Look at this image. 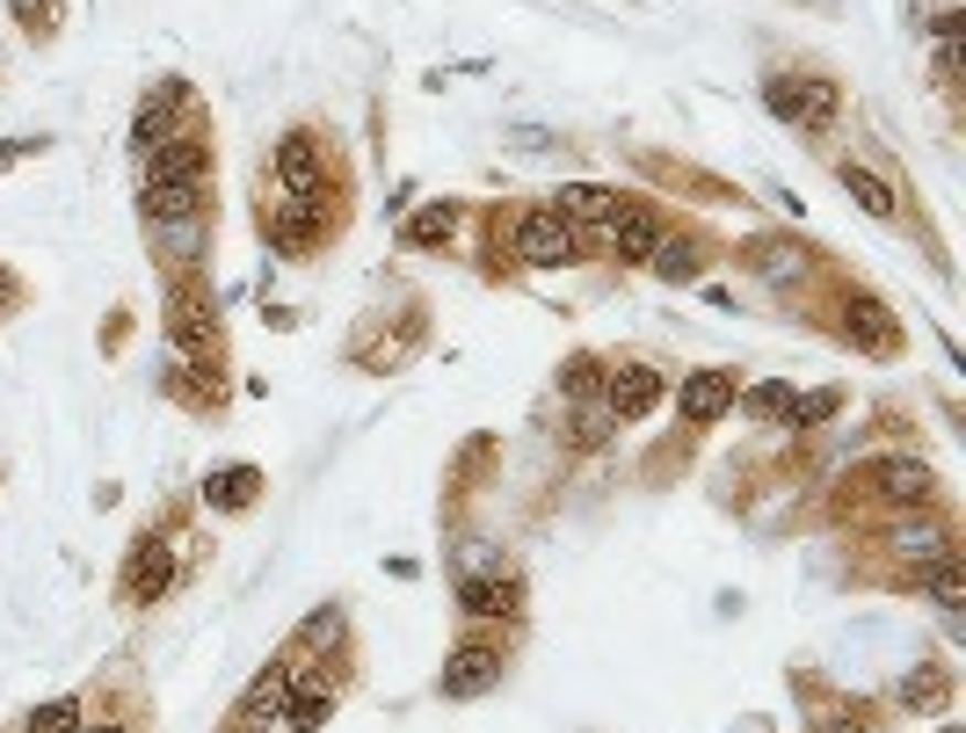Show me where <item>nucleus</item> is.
I'll return each mask as SVG.
<instances>
[{"instance_id":"nucleus-1","label":"nucleus","mask_w":966,"mask_h":733,"mask_svg":"<svg viewBox=\"0 0 966 733\" xmlns=\"http://www.w3.org/2000/svg\"><path fill=\"white\" fill-rule=\"evenodd\" d=\"M763 103H771V117H785V123L828 131V123H836V80H763Z\"/></svg>"},{"instance_id":"nucleus-2","label":"nucleus","mask_w":966,"mask_h":733,"mask_svg":"<svg viewBox=\"0 0 966 733\" xmlns=\"http://www.w3.org/2000/svg\"><path fill=\"white\" fill-rule=\"evenodd\" d=\"M575 226H567L560 211H530L524 226H516V255H524L530 269H552V262H575Z\"/></svg>"},{"instance_id":"nucleus-3","label":"nucleus","mask_w":966,"mask_h":733,"mask_svg":"<svg viewBox=\"0 0 966 733\" xmlns=\"http://www.w3.org/2000/svg\"><path fill=\"white\" fill-rule=\"evenodd\" d=\"M168 581H175V552H168L160 538H139V552H131V567H124V603H160Z\"/></svg>"},{"instance_id":"nucleus-4","label":"nucleus","mask_w":966,"mask_h":733,"mask_svg":"<svg viewBox=\"0 0 966 733\" xmlns=\"http://www.w3.org/2000/svg\"><path fill=\"white\" fill-rule=\"evenodd\" d=\"M858 487H872V494H887V502H931V465H915V457H879V465H865L858 472Z\"/></svg>"},{"instance_id":"nucleus-5","label":"nucleus","mask_w":966,"mask_h":733,"mask_svg":"<svg viewBox=\"0 0 966 733\" xmlns=\"http://www.w3.org/2000/svg\"><path fill=\"white\" fill-rule=\"evenodd\" d=\"M502 682V654L494 646H458L451 668H443V698H487Z\"/></svg>"},{"instance_id":"nucleus-6","label":"nucleus","mask_w":966,"mask_h":733,"mask_svg":"<svg viewBox=\"0 0 966 733\" xmlns=\"http://www.w3.org/2000/svg\"><path fill=\"white\" fill-rule=\"evenodd\" d=\"M262 226H269V240H277L283 255H305L313 233H320V196H283L277 211H262Z\"/></svg>"},{"instance_id":"nucleus-7","label":"nucleus","mask_w":966,"mask_h":733,"mask_svg":"<svg viewBox=\"0 0 966 733\" xmlns=\"http://www.w3.org/2000/svg\"><path fill=\"white\" fill-rule=\"evenodd\" d=\"M603 226H611L618 262H647L654 247H662V226H654V211H647V204H625V211H611Z\"/></svg>"},{"instance_id":"nucleus-8","label":"nucleus","mask_w":966,"mask_h":733,"mask_svg":"<svg viewBox=\"0 0 966 733\" xmlns=\"http://www.w3.org/2000/svg\"><path fill=\"white\" fill-rule=\"evenodd\" d=\"M844 334L858 342V349H872V356H894V342H901L894 320H887V305H879V298H865V291L844 305Z\"/></svg>"},{"instance_id":"nucleus-9","label":"nucleus","mask_w":966,"mask_h":733,"mask_svg":"<svg viewBox=\"0 0 966 733\" xmlns=\"http://www.w3.org/2000/svg\"><path fill=\"white\" fill-rule=\"evenodd\" d=\"M204 211V182H146V218L153 226H190Z\"/></svg>"},{"instance_id":"nucleus-10","label":"nucleus","mask_w":966,"mask_h":733,"mask_svg":"<svg viewBox=\"0 0 966 733\" xmlns=\"http://www.w3.org/2000/svg\"><path fill=\"white\" fill-rule=\"evenodd\" d=\"M277 182L291 196H320V145L305 139V131H291V139L277 145Z\"/></svg>"},{"instance_id":"nucleus-11","label":"nucleus","mask_w":966,"mask_h":733,"mask_svg":"<svg viewBox=\"0 0 966 733\" xmlns=\"http://www.w3.org/2000/svg\"><path fill=\"white\" fill-rule=\"evenodd\" d=\"M283 668H269V676H255V690L240 698V712H233V733H262L269 719H283Z\"/></svg>"},{"instance_id":"nucleus-12","label":"nucleus","mask_w":966,"mask_h":733,"mask_svg":"<svg viewBox=\"0 0 966 733\" xmlns=\"http://www.w3.org/2000/svg\"><path fill=\"white\" fill-rule=\"evenodd\" d=\"M654 400H662V370L633 364V370H618V378H611V414L618 421H640Z\"/></svg>"},{"instance_id":"nucleus-13","label":"nucleus","mask_w":966,"mask_h":733,"mask_svg":"<svg viewBox=\"0 0 966 733\" xmlns=\"http://www.w3.org/2000/svg\"><path fill=\"white\" fill-rule=\"evenodd\" d=\"M204 168H212V145H204V139L153 145V182H204Z\"/></svg>"},{"instance_id":"nucleus-14","label":"nucleus","mask_w":966,"mask_h":733,"mask_svg":"<svg viewBox=\"0 0 966 733\" xmlns=\"http://www.w3.org/2000/svg\"><path fill=\"white\" fill-rule=\"evenodd\" d=\"M727 407H734V370H698V378L684 385V414L690 421H720Z\"/></svg>"},{"instance_id":"nucleus-15","label":"nucleus","mask_w":966,"mask_h":733,"mask_svg":"<svg viewBox=\"0 0 966 733\" xmlns=\"http://www.w3.org/2000/svg\"><path fill=\"white\" fill-rule=\"evenodd\" d=\"M255 494H262V472L255 465H226L204 479V502L212 508H255Z\"/></svg>"},{"instance_id":"nucleus-16","label":"nucleus","mask_w":966,"mask_h":733,"mask_svg":"<svg viewBox=\"0 0 966 733\" xmlns=\"http://www.w3.org/2000/svg\"><path fill=\"white\" fill-rule=\"evenodd\" d=\"M283 719H291L299 733H320L334 719V690H328V682H299V690H283Z\"/></svg>"},{"instance_id":"nucleus-17","label":"nucleus","mask_w":966,"mask_h":733,"mask_svg":"<svg viewBox=\"0 0 966 733\" xmlns=\"http://www.w3.org/2000/svg\"><path fill=\"white\" fill-rule=\"evenodd\" d=\"M458 603H465V611L473 617H509L516 603H524V581H465V589H458Z\"/></svg>"},{"instance_id":"nucleus-18","label":"nucleus","mask_w":966,"mask_h":733,"mask_svg":"<svg viewBox=\"0 0 966 733\" xmlns=\"http://www.w3.org/2000/svg\"><path fill=\"white\" fill-rule=\"evenodd\" d=\"M175 103H182V80H168V88H160L153 103L139 109V123H131V139H139L146 153H153V145H168V139H175V131H168V123H175Z\"/></svg>"},{"instance_id":"nucleus-19","label":"nucleus","mask_w":966,"mask_h":733,"mask_svg":"<svg viewBox=\"0 0 966 733\" xmlns=\"http://www.w3.org/2000/svg\"><path fill=\"white\" fill-rule=\"evenodd\" d=\"M458 233V211L451 204H429V211H415L407 218V247H443Z\"/></svg>"},{"instance_id":"nucleus-20","label":"nucleus","mask_w":966,"mask_h":733,"mask_svg":"<svg viewBox=\"0 0 966 733\" xmlns=\"http://www.w3.org/2000/svg\"><path fill=\"white\" fill-rule=\"evenodd\" d=\"M611 211H618V196L597 190V182H567L560 190V218H611Z\"/></svg>"},{"instance_id":"nucleus-21","label":"nucleus","mask_w":966,"mask_h":733,"mask_svg":"<svg viewBox=\"0 0 966 733\" xmlns=\"http://www.w3.org/2000/svg\"><path fill=\"white\" fill-rule=\"evenodd\" d=\"M844 190L858 196V204L872 211V218H894V190H887V182H879L872 168H850V160H844Z\"/></svg>"},{"instance_id":"nucleus-22","label":"nucleus","mask_w":966,"mask_h":733,"mask_svg":"<svg viewBox=\"0 0 966 733\" xmlns=\"http://www.w3.org/2000/svg\"><path fill=\"white\" fill-rule=\"evenodd\" d=\"M894 552L937 559V552H945V524H901V530H894Z\"/></svg>"},{"instance_id":"nucleus-23","label":"nucleus","mask_w":966,"mask_h":733,"mask_svg":"<svg viewBox=\"0 0 966 733\" xmlns=\"http://www.w3.org/2000/svg\"><path fill=\"white\" fill-rule=\"evenodd\" d=\"M901 704H915V712H945V676H937V668L909 676V682H901Z\"/></svg>"},{"instance_id":"nucleus-24","label":"nucleus","mask_w":966,"mask_h":733,"mask_svg":"<svg viewBox=\"0 0 966 733\" xmlns=\"http://www.w3.org/2000/svg\"><path fill=\"white\" fill-rule=\"evenodd\" d=\"M647 262L662 269L668 283H690V277H698V247H684V240H668V247H654Z\"/></svg>"},{"instance_id":"nucleus-25","label":"nucleus","mask_w":966,"mask_h":733,"mask_svg":"<svg viewBox=\"0 0 966 733\" xmlns=\"http://www.w3.org/2000/svg\"><path fill=\"white\" fill-rule=\"evenodd\" d=\"M80 726V704L73 698H52V704H36L30 712V733H73Z\"/></svg>"},{"instance_id":"nucleus-26","label":"nucleus","mask_w":966,"mask_h":733,"mask_svg":"<svg viewBox=\"0 0 966 733\" xmlns=\"http://www.w3.org/2000/svg\"><path fill=\"white\" fill-rule=\"evenodd\" d=\"M931 589H937V603L945 611H959V595H966V567L952 552H937V574H931Z\"/></svg>"},{"instance_id":"nucleus-27","label":"nucleus","mask_w":966,"mask_h":733,"mask_svg":"<svg viewBox=\"0 0 966 733\" xmlns=\"http://www.w3.org/2000/svg\"><path fill=\"white\" fill-rule=\"evenodd\" d=\"M8 8H15V22L30 36H52L58 30V0H8Z\"/></svg>"},{"instance_id":"nucleus-28","label":"nucleus","mask_w":966,"mask_h":733,"mask_svg":"<svg viewBox=\"0 0 966 733\" xmlns=\"http://www.w3.org/2000/svg\"><path fill=\"white\" fill-rule=\"evenodd\" d=\"M755 269H763L771 283H785V277H799V255H792V247H777V240H763V247H755Z\"/></svg>"},{"instance_id":"nucleus-29","label":"nucleus","mask_w":966,"mask_h":733,"mask_svg":"<svg viewBox=\"0 0 966 733\" xmlns=\"http://www.w3.org/2000/svg\"><path fill=\"white\" fill-rule=\"evenodd\" d=\"M785 407H792V385H755L749 392V414H763V421H785Z\"/></svg>"},{"instance_id":"nucleus-30","label":"nucleus","mask_w":966,"mask_h":733,"mask_svg":"<svg viewBox=\"0 0 966 733\" xmlns=\"http://www.w3.org/2000/svg\"><path fill=\"white\" fill-rule=\"evenodd\" d=\"M836 407H844V392H807V400H792L785 414L799 421V429H807V421H828V414H836Z\"/></svg>"},{"instance_id":"nucleus-31","label":"nucleus","mask_w":966,"mask_h":733,"mask_svg":"<svg viewBox=\"0 0 966 733\" xmlns=\"http://www.w3.org/2000/svg\"><path fill=\"white\" fill-rule=\"evenodd\" d=\"M597 378H603V364H597V356H575L560 385H567V392H589V385H597Z\"/></svg>"},{"instance_id":"nucleus-32","label":"nucleus","mask_w":966,"mask_h":733,"mask_svg":"<svg viewBox=\"0 0 966 733\" xmlns=\"http://www.w3.org/2000/svg\"><path fill=\"white\" fill-rule=\"evenodd\" d=\"M44 145H52V139H8V145H0V168H15V160H36Z\"/></svg>"},{"instance_id":"nucleus-33","label":"nucleus","mask_w":966,"mask_h":733,"mask_svg":"<svg viewBox=\"0 0 966 733\" xmlns=\"http://www.w3.org/2000/svg\"><path fill=\"white\" fill-rule=\"evenodd\" d=\"M952 73H959V36H945V44H937V80H945V88H952Z\"/></svg>"},{"instance_id":"nucleus-34","label":"nucleus","mask_w":966,"mask_h":733,"mask_svg":"<svg viewBox=\"0 0 966 733\" xmlns=\"http://www.w3.org/2000/svg\"><path fill=\"white\" fill-rule=\"evenodd\" d=\"M334 632H342V617H334V611H320V617H305V639H334Z\"/></svg>"},{"instance_id":"nucleus-35","label":"nucleus","mask_w":966,"mask_h":733,"mask_svg":"<svg viewBox=\"0 0 966 733\" xmlns=\"http://www.w3.org/2000/svg\"><path fill=\"white\" fill-rule=\"evenodd\" d=\"M88 733H139V726H124V719H95Z\"/></svg>"},{"instance_id":"nucleus-36","label":"nucleus","mask_w":966,"mask_h":733,"mask_svg":"<svg viewBox=\"0 0 966 733\" xmlns=\"http://www.w3.org/2000/svg\"><path fill=\"white\" fill-rule=\"evenodd\" d=\"M8 298H15V283H8V277H0V313H8Z\"/></svg>"}]
</instances>
